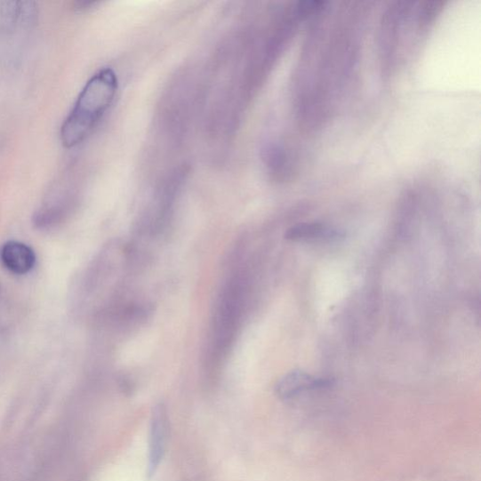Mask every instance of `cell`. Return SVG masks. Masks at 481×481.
Wrapping results in <instances>:
<instances>
[{
	"instance_id": "cell-7",
	"label": "cell",
	"mask_w": 481,
	"mask_h": 481,
	"mask_svg": "<svg viewBox=\"0 0 481 481\" xmlns=\"http://www.w3.org/2000/svg\"><path fill=\"white\" fill-rule=\"evenodd\" d=\"M337 231L321 223H301L291 227L285 234L289 241H309L324 238H335Z\"/></svg>"
},
{
	"instance_id": "cell-3",
	"label": "cell",
	"mask_w": 481,
	"mask_h": 481,
	"mask_svg": "<svg viewBox=\"0 0 481 481\" xmlns=\"http://www.w3.org/2000/svg\"><path fill=\"white\" fill-rule=\"evenodd\" d=\"M170 421L167 409L163 404L154 407L151 420L150 447L147 474L152 477L157 471L167 447Z\"/></svg>"
},
{
	"instance_id": "cell-6",
	"label": "cell",
	"mask_w": 481,
	"mask_h": 481,
	"mask_svg": "<svg viewBox=\"0 0 481 481\" xmlns=\"http://www.w3.org/2000/svg\"><path fill=\"white\" fill-rule=\"evenodd\" d=\"M0 261L4 267L15 275H26L36 267V255L28 245L10 241L0 250Z\"/></svg>"
},
{
	"instance_id": "cell-5",
	"label": "cell",
	"mask_w": 481,
	"mask_h": 481,
	"mask_svg": "<svg viewBox=\"0 0 481 481\" xmlns=\"http://www.w3.org/2000/svg\"><path fill=\"white\" fill-rule=\"evenodd\" d=\"M38 20L36 3L0 2V31L11 33L18 28H29Z\"/></svg>"
},
{
	"instance_id": "cell-2",
	"label": "cell",
	"mask_w": 481,
	"mask_h": 481,
	"mask_svg": "<svg viewBox=\"0 0 481 481\" xmlns=\"http://www.w3.org/2000/svg\"><path fill=\"white\" fill-rule=\"evenodd\" d=\"M117 92L118 77L110 68L99 71L86 83L60 128V140L65 148H74L92 134Z\"/></svg>"
},
{
	"instance_id": "cell-8",
	"label": "cell",
	"mask_w": 481,
	"mask_h": 481,
	"mask_svg": "<svg viewBox=\"0 0 481 481\" xmlns=\"http://www.w3.org/2000/svg\"><path fill=\"white\" fill-rule=\"evenodd\" d=\"M265 160L274 174L285 178L291 172V158L285 148L279 145H271L265 151Z\"/></svg>"
},
{
	"instance_id": "cell-1",
	"label": "cell",
	"mask_w": 481,
	"mask_h": 481,
	"mask_svg": "<svg viewBox=\"0 0 481 481\" xmlns=\"http://www.w3.org/2000/svg\"><path fill=\"white\" fill-rule=\"evenodd\" d=\"M358 12H339L322 4L312 15L297 76L298 114L305 127L321 124L349 84L360 44Z\"/></svg>"
},
{
	"instance_id": "cell-4",
	"label": "cell",
	"mask_w": 481,
	"mask_h": 481,
	"mask_svg": "<svg viewBox=\"0 0 481 481\" xmlns=\"http://www.w3.org/2000/svg\"><path fill=\"white\" fill-rule=\"evenodd\" d=\"M333 380L314 377L301 370H294L277 381L275 392L282 401H290L309 390L328 389Z\"/></svg>"
}]
</instances>
